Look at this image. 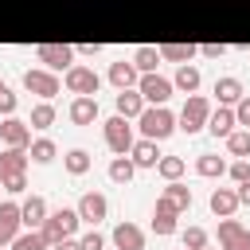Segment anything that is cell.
I'll use <instances>...</instances> for the list:
<instances>
[{"label": "cell", "instance_id": "3957f363", "mask_svg": "<svg viewBox=\"0 0 250 250\" xmlns=\"http://www.w3.org/2000/svg\"><path fill=\"white\" fill-rule=\"evenodd\" d=\"M102 137H105V145H109L113 156H129V148H133V141H137L129 117H121V113H113L109 121H102Z\"/></svg>", "mask_w": 250, "mask_h": 250}, {"label": "cell", "instance_id": "ee69618b", "mask_svg": "<svg viewBox=\"0 0 250 250\" xmlns=\"http://www.w3.org/2000/svg\"><path fill=\"white\" fill-rule=\"evenodd\" d=\"M51 250H82V242H78V238H62V242H55Z\"/></svg>", "mask_w": 250, "mask_h": 250}, {"label": "cell", "instance_id": "f546056e", "mask_svg": "<svg viewBox=\"0 0 250 250\" xmlns=\"http://www.w3.org/2000/svg\"><path fill=\"white\" fill-rule=\"evenodd\" d=\"M133 172H137L133 156H113V160H109V180H113V184H129Z\"/></svg>", "mask_w": 250, "mask_h": 250}, {"label": "cell", "instance_id": "8d00e7d4", "mask_svg": "<svg viewBox=\"0 0 250 250\" xmlns=\"http://www.w3.org/2000/svg\"><path fill=\"white\" fill-rule=\"evenodd\" d=\"M227 172H230V180H234V184H246V180H250V160H246V156H238L234 164H227Z\"/></svg>", "mask_w": 250, "mask_h": 250}, {"label": "cell", "instance_id": "e0dca14e", "mask_svg": "<svg viewBox=\"0 0 250 250\" xmlns=\"http://www.w3.org/2000/svg\"><path fill=\"white\" fill-rule=\"evenodd\" d=\"M176 215H180V211L160 195V199H156V207H152V230H156L160 238H164V234H176Z\"/></svg>", "mask_w": 250, "mask_h": 250}, {"label": "cell", "instance_id": "c3c4849f", "mask_svg": "<svg viewBox=\"0 0 250 250\" xmlns=\"http://www.w3.org/2000/svg\"><path fill=\"white\" fill-rule=\"evenodd\" d=\"M246 250H250V246H246Z\"/></svg>", "mask_w": 250, "mask_h": 250}, {"label": "cell", "instance_id": "ab89813d", "mask_svg": "<svg viewBox=\"0 0 250 250\" xmlns=\"http://www.w3.org/2000/svg\"><path fill=\"white\" fill-rule=\"evenodd\" d=\"M234 117H238V125L250 129V94H242V102L234 105Z\"/></svg>", "mask_w": 250, "mask_h": 250}, {"label": "cell", "instance_id": "d4e9b609", "mask_svg": "<svg viewBox=\"0 0 250 250\" xmlns=\"http://www.w3.org/2000/svg\"><path fill=\"white\" fill-rule=\"evenodd\" d=\"M195 43H160V59L164 62H191L195 59Z\"/></svg>", "mask_w": 250, "mask_h": 250}, {"label": "cell", "instance_id": "7402d4cb", "mask_svg": "<svg viewBox=\"0 0 250 250\" xmlns=\"http://www.w3.org/2000/svg\"><path fill=\"white\" fill-rule=\"evenodd\" d=\"M129 156H133V164H137V168H156V160H160V148H156V141L141 137V141H133Z\"/></svg>", "mask_w": 250, "mask_h": 250}, {"label": "cell", "instance_id": "ac0fdd59", "mask_svg": "<svg viewBox=\"0 0 250 250\" xmlns=\"http://www.w3.org/2000/svg\"><path fill=\"white\" fill-rule=\"evenodd\" d=\"M109 82H113L117 90H133V86L141 82V70L133 66V59H129V62L117 59V62H109Z\"/></svg>", "mask_w": 250, "mask_h": 250}, {"label": "cell", "instance_id": "7dc6e473", "mask_svg": "<svg viewBox=\"0 0 250 250\" xmlns=\"http://www.w3.org/2000/svg\"><path fill=\"white\" fill-rule=\"evenodd\" d=\"M0 90H4V82H0Z\"/></svg>", "mask_w": 250, "mask_h": 250}, {"label": "cell", "instance_id": "d6986e66", "mask_svg": "<svg viewBox=\"0 0 250 250\" xmlns=\"http://www.w3.org/2000/svg\"><path fill=\"white\" fill-rule=\"evenodd\" d=\"M234 125H238V117H234V105H219V109H211V117H207V129L215 133V137H230L234 133Z\"/></svg>", "mask_w": 250, "mask_h": 250}, {"label": "cell", "instance_id": "ba28073f", "mask_svg": "<svg viewBox=\"0 0 250 250\" xmlns=\"http://www.w3.org/2000/svg\"><path fill=\"white\" fill-rule=\"evenodd\" d=\"M66 90L78 98V94H90V98H98V86H102V78L94 74V66H82V62H74L70 70H66Z\"/></svg>", "mask_w": 250, "mask_h": 250}, {"label": "cell", "instance_id": "30bf717a", "mask_svg": "<svg viewBox=\"0 0 250 250\" xmlns=\"http://www.w3.org/2000/svg\"><path fill=\"white\" fill-rule=\"evenodd\" d=\"M219 246H223V250H246V246H250V230H246L238 219L227 215V219L219 223Z\"/></svg>", "mask_w": 250, "mask_h": 250}, {"label": "cell", "instance_id": "681fc988", "mask_svg": "<svg viewBox=\"0 0 250 250\" xmlns=\"http://www.w3.org/2000/svg\"><path fill=\"white\" fill-rule=\"evenodd\" d=\"M184 250H188V246H184Z\"/></svg>", "mask_w": 250, "mask_h": 250}, {"label": "cell", "instance_id": "cb8c5ba5", "mask_svg": "<svg viewBox=\"0 0 250 250\" xmlns=\"http://www.w3.org/2000/svg\"><path fill=\"white\" fill-rule=\"evenodd\" d=\"M199 82H203L199 66H191V62H180V66H176V78H172V86H176V90L195 94V90H199Z\"/></svg>", "mask_w": 250, "mask_h": 250}, {"label": "cell", "instance_id": "ffe728a7", "mask_svg": "<svg viewBox=\"0 0 250 250\" xmlns=\"http://www.w3.org/2000/svg\"><path fill=\"white\" fill-rule=\"evenodd\" d=\"M70 121H74V125H94V121H98V98L78 94V98L70 102Z\"/></svg>", "mask_w": 250, "mask_h": 250}, {"label": "cell", "instance_id": "277c9868", "mask_svg": "<svg viewBox=\"0 0 250 250\" xmlns=\"http://www.w3.org/2000/svg\"><path fill=\"white\" fill-rule=\"evenodd\" d=\"M207 117H211V102H207L203 94H188V102H184V109H180L176 125H180V129L191 137V133L207 129Z\"/></svg>", "mask_w": 250, "mask_h": 250}, {"label": "cell", "instance_id": "bcb514c9", "mask_svg": "<svg viewBox=\"0 0 250 250\" xmlns=\"http://www.w3.org/2000/svg\"><path fill=\"white\" fill-rule=\"evenodd\" d=\"M203 250H215V246H203Z\"/></svg>", "mask_w": 250, "mask_h": 250}, {"label": "cell", "instance_id": "f35d334b", "mask_svg": "<svg viewBox=\"0 0 250 250\" xmlns=\"http://www.w3.org/2000/svg\"><path fill=\"white\" fill-rule=\"evenodd\" d=\"M16 102H20V98L4 86V90H0V113H4V117H12V113H16Z\"/></svg>", "mask_w": 250, "mask_h": 250}, {"label": "cell", "instance_id": "60d3db41", "mask_svg": "<svg viewBox=\"0 0 250 250\" xmlns=\"http://www.w3.org/2000/svg\"><path fill=\"white\" fill-rule=\"evenodd\" d=\"M199 55H203V59H223V55H227V47H223V43H203V47H199Z\"/></svg>", "mask_w": 250, "mask_h": 250}, {"label": "cell", "instance_id": "52a82bcc", "mask_svg": "<svg viewBox=\"0 0 250 250\" xmlns=\"http://www.w3.org/2000/svg\"><path fill=\"white\" fill-rule=\"evenodd\" d=\"M137 90H141V98L148 102V105H164L168 98H172V78H164V74H156V70H148V74H141V82H137Z\"/></svg>", "mask_w": 250, "mask_h": 250}, {"label": "cell", "instance_id": "6da1fadb", "mask_svg": "<svg viewBox=\"0 0 250 250\" xmlns=\"http://www.w3.org/2000/svg\"><path fill=\"white\" fill-rule=\"evenodd\" d=\"M137 125H141V137H148V141H164V137H172L180 129L176 113L168 105H145V113L137 117Z\"/></svg>", "mask_w": 250, "mask_h": 250}, {"label": "cell", "instance_id": "74e56055", "mask_svg": "<svg viewBox=\"0 0 250 250\" xmlns=\"http://www.w3.org/2000/svg\"><path fill=\"white\" fill-rule=\"evenodd\" d=\"M78 242H82V250H105V234L102 230H86Z\"/></svg>", "mask_w": 250, "mask_h": 250}, {"label": "cell", "instance_id": "1f68e13d", "mask_svg": "<svg viewBox=\"0 0 250 250\" xmlns=\"http://www.w3.org/2000/svg\"><path fill=\"white\" fill-rule=\"evenodd\" d=\"M51 242L43 238V230H20L16 234V242H12V250H47Z\"/></svg>", "mask_w": 250, "mask_h": 250}, {"label": "cell", "instance_id": "603a6c76", "mask_svg": "<svg viewBox=\"0 0 250 250\" xmlns=\"http://www.w3.org/2000/svg\"><path fill=\"white\" fill-rule=\"evenodd\" d=\"M242 203H238V191L234 188H215L211 191V211L219 215V219H227V215H234Z\"/></svg>", "mask_w": 250, "mask_h": 250}, {"label": "cell", "instance_id": "4316f807", "mask_svg": "<svg viewBox=\"0 0 250 250\" xmlns=\"http://www.w3.org/2000/svg\"><path fill=\"white\" fill-rule=\"evenodd\" d=\"M160 62H164V59H160V47H148V43H145V47H137V51H133V66H137L141 74L156 70Z\"/></svg>", "mask_w": 250, "mask_h": 250}, {"label": "cell", "instance_id": "f907efd6", "mask_svg": "<svg viewBox=\"0 0 250 250\" xmlns=\"http://www.w3.org/2000/svg\"><path fill=\"white\" fill-rule=\"evenodd\" d=\"M0 188H4V184H0Z\"/></svg>", "mask_w": 250, "mask_h": 250}, {"label": "cell", "instance_id": "8fae6325", "mask_svg": "<svg viewBox=\"0 0 250 250\" xmlns=\"http://www.w3.org/2000/svg\"><path fill=\"white\" fill-rule=\"evenodd\" d=\"M20 230H23L20 203H0V250H4V246H12Z\"/></svg>", "mask_w": 250, "mask_h": 250}, {"label": "cell", "instance_id": "484cf974", "mask_svg": "<svg viewBox=\"0 0 250 250\" xmlns=\"http://www.w3.org/2000/svg\"><path fill=\"white\" fill-rule=\"evenodd\" d=\"M160 195H164L176 211H188V207H191V188H188V184H180V180H168V188H164Z\"/></svg>", "mask_w": 250, "mask_h": 250}, {"label": "cell", "instance_id": "836d02e7", "mask_svg": "<svg viewBox=\"0 0 250 250\" xmlns=\"http://www.w3.org/2000/svg\"><path fill=\"white\" fill-rule=\"evenodd\" d=\"M184 168H188V164H184V156H160V160H156V172H160L164 180H180V176H184Z\"/></svg>", "mask_w": 250, "mask_h": 250}, {"label": "cell", "instance_id": "44dd1931", "mask_svg": "<svg viewBox=\"0 0 250 250\" xmlns=\"http://www.w3.org/2000/svg\"><path fill=\"white\" fill-rule=\"evenodd\" d=\"M242 82L234 78V74H223L219 82H215V98H219V105H238L242 102Z\"/></svg>", "mask_w": 250, "mask_h": 250}, {"label": "cell", "instance_id": "f6af8a7d", "mask_svg": "<svg viewBox=\"0 0 250 250\" xmlns=\"http://www.w3.org/2000/svg\"><path fill=\"white\" fill-rule=\"evenodd\" d=\"M74 51H82V55H98V51H102V43H82V47H74Z\"/></svg>", "mask_w": 250, "mask_h": 250}, {"label": "cell", "instance_id": "5b68a950", "mask_svg": "<svg viewBox=\"0 0 250 250\" xmlns=\"http://www.w3.org/2000/svg\"><path fill=\"white\" fill-rule=\"evenodd\" d=\"M74 55H78V51H74L70 43H39V47H35V59H39L47 70H70V66H74Z\"/></svg>", "mask_w": 250, "mask_h": 250}, {"label": "cell", "instance_id": "8992f818", "mask_svg": "<svg viewBox=\"0 0 250 250\" xmlns=\"http://www.w3.org/2000/svg\"><path fill=\"white\" fill-rule=\"evenodd\" d=\"M59 74L55 70H47V66H31L27 74H23V90H31V94H39L43 102H51L55 94H59Z\"/></svg>", "mask_w": 250, "mask_h": 250}, {"label": "cell", "instance_id": "9c48e42d", "mask_svg": "<svg viewBox=\"0 0 250 250\" xmlns=\"http://www.w3.org/2000/svg\"><path fill=\"white\" fill-rule=\"evenodd\" d=\"M0 141H4V148H31V125L12 113L0 121Z\"/></svg>", "mask_w": 250, "mask_h": 250}, {"label": "cell", "instance_id": "d590c367", "mask_svg": "<svg viewBox=\"0 0 250 250\" xmlns=\"http://www.w3.org/2000/svg\"><path fill=\"white\" fill-rule=\"evenodd\" d=\"M184 246H188V250H203V246H207V230H203V227H188V230H184Z\"/></svg>", "mask_w": 250, "mask_h": 250}, {"label": "cell", "instance_id": "4dcf8cb0", "mask_svg": "<svg viewBox=\"0 0 250 250\" xmlns=\"http://www.w3.org/2000/svg\"><path fill=\"white\" fill-rule=\"evenodd\" d=\"M62 168H66L70 176H82V172H90V152H86V148H70V152L62 156Z\"/></svg>", "mask_w": 250, "mask_h": 250}, {"label": "cell", "instance_id": "7c38bea8", "mask_svg": "<svg viewBox=\"0 0 250 250\" xmlns=\"http://www.w3.org/2000/svg\"><path fill=\"white\" fill-rule=\"evenodd\" d=\"M78 215H82V223L98 227V223L109 215V199H105L102 191H86V195L78 199Z\"/></svg>", "mask_w": 250, "mask_h": 250}, {"label": "cell", "instance_id": "f1b7e54d", "mask_svg": "<svg viewBox=\"0 0 250 250\" xmlns=\"http://www.w3.org/2000/svg\"><path fill=\"white\" fill-rule=\"evenodd\" d=\"M195 172H199V176H207V180H215V176H227V160H223V156H211V152H203V156L195 160Z\"/></svg>", "mask_w": 250, "mask_h": 250}, {"label": "cell", "instance_id": "9a60e30c", "mask_svg": "<svg viewBox=\"0 0 250 250\" xmlns=\"http://www.w3.org/2000/svg\"><path fill=\"white\" fill-rule=\"evenodd\" d=\"M27 148H4L0 152V184L4 180H12V176H23L27 172Z\"/></svg>", "mask_w": 250, "mask_h": 250}, {"label": "cell", "instance_id": "7bdbcfd3", "mask_svg": "<svg viewBox=\"0 0 250 250\" xmlns=\"http://www.w3.org/2000/svg\"><path fill=\"white\" fill-rule=\"evenodd\" d=\"M234 191H238V203H242V207H250V180H246V184H238Z\"/></svg>", "mask_w": 250, "mask_h": 250}, {"label": "cell", "instance_id": "d6a6232c", "mask_svg": "<svg viewBox=\"0 0 250 250\" xmlns=\"http://www.w3.org/2000/svg\"><path fill=\"white\" fill-rule=\"evenodd\" d=\"M31 129H51L55 125V105L51 102H39L35 109H31V121H27Z\"/></svg>", "mask_w": 250, "mask_h": 250}, {"label": "cell", "instance_id": "e575fe53", "mask_svg": "<svg viewBox=\"0 0 250 250\" xmlns=\"http://www.w3.org/2000/svg\"><path fill=\"white\" fill-rule=\"evenodd\" d=\"M227 152L230 156H250V129H234L227 137Z\"/></svg>", "mask_w": 250, "mask_h": 250}, {"label": "cell", "instance_id": "4fadbf2b", "mask_svg": "<svg viewBox=\"0 0 250 250\" xmlns=\"http://www.w3.org/2000/svg\"><path fill=\"white\" fill-rule=\"evenodd\" d=\"M109 242H113V250H145V230L137 227V223H117L113 227V234H109Z\"/></svg>", "mask_w": 250, "mask_h": 250}, {"label": "cell", "instance_id": "5bb4252c", "mask_svg": "<svg viewBox=\"0 0 250 250\" xmlns=\"http://www.w3.org/2000/svg\"><path fill=\"white\" fill-rule=\"evenodd\" d=\"M20 215H23V227H27V230H39L51 211H47V199H43V195H27V199L20 203Z\"/></svg>", "mask_w": 250, "mask_h": 250}, {"label": "cell", "instance_id": "b9f144b4", "mask_svg": "<svg viewBox=\"0 0 250 250\" xmlns=\"http://www.w3.org/2000/svg\"><path fill=\"white\" fill-rule=\"evenodd\" d=\"M23 188H27V172H23V176H12V180H4V191H12V195H20Z\"/></svg>", "mask_w": 250, "mask_h": 250}, {"label": "cell", "instance_id": "83f0119b", "mask_svg": "<svg viewBox=\"0 0 250 250\" xmlns=\"http://www.w3.org/2000/svg\"><path fill=\"white\" fill-rule=\"evenodd\" d=\"M27 156H31L35 164H51V160L59 156V145H55L51 137H39V141H31V148H27Z\"/></svg>", "mask_w": 250, "mask_h": 250}, {"label": "cell", "instance_id": "7a4b0ae2", "mask_svg": "<svg viewBox=\"0 0 250 250\" xmlns=\"http://www.w3.org/2000/svg\"><path fill=\"white\" fill-rule=\"evenodd\" d=\"M78 223H82L78 207H59V211H51V215H47V223H43L39 230H43V238L55 246V242H62V238H74Z\"/></svg>", "mask_w": 250, "mask_h": 250}, {"label": "cell", "instance_id": "2e32d148", "mask_svg": "<svg viewBox=\"0 0 250 250\" xmlns=\"http://www.w3.org/2000/svg\"><path fill=\"white\" fill-rule=\"evenodd\" d=\"M113 105H117V113L121 117H129V121H137L141 113H145V98H141V90L133 86V90H117V98H113Z\"/></svg>", "mask_w": 250, "mask_h": 250}]
</instances>
